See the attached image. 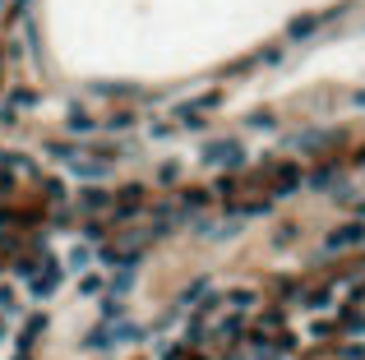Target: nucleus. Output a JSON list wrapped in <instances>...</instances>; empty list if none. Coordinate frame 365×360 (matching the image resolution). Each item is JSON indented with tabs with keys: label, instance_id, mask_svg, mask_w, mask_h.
I'll return each mask as SVG.
<instances>
[{
	"label": "nucleus",
	"instance_id": "obj_4",
	"mask_svg": "<svg viewBox=\"0 0 365 360\" xmlns=\"http://www.w3.org/2000/svg\"><path fill=\"white\" fill-rule=\"evenodd\" d=\"M338 328H343L347 338H361V333H365V314H343V324H338Z\"/></svg>",
	"mask_w": 365,
	"mask_h": 360
},
{
	"label": "nucleus",
	"instance_id": "obj_3",
	"mask_svg": "<svg viewBox=\"0 0 365 360\" xmlns=\"http://www.w3.org/2000/svg\"><path fill=\"white\" fill-rule=\"evenodd\" d=\"M296 185H300V171H296V166H277V175H273V189H277V194H291Z\"/></svg>",
	"mask_w": 365,
	"mask_h": 360
},
{
	"label": "nucleus",
	"instance_id": "obj_7",
	"mask_svg": "<svg viewBox=\"0 0 365 360\" xmlns=\"http://www.w3.org/2000/svg\"><path fill=\"white\" fill-rule=\"evenodd\" d=\"M352 107H361V111H365V88H361V93H352Z\"/></svg>",
	"mask_w": 365,
	"mask_h": 360
},
{
	"label": "nucleus",
	"instance_id": "obj_2",
	"mask_svg": "<svg viewBox=\"0 0 365 360\" xmlns=\"http://www.w3.org/2000/svg\"><path fill=\"white\" fill-rule=\"evenodd\" d=\"M208 162L236 166V162H245V148H236V143H213V148H208Z\"/></svg>",
	"mask_w": 365,
	"mask_h": 360
},
{
	"label": "nucleus",
	"instance_id": "obj_5",
	"mask_svg": "<svg viewBox=\"0 0 365 360\" xmlns=\"http://www.w3.org/2000/svg\"><path fill=\"white\" fill-rule=\"evenodd\" d=\"M333 180H338V171H333V166H319V171L310 175V185H314V189H333Z\"/></svg>",
	"mask_w": 365,
	"mask_h": 360
},
{
	"label": "nucleus",
	"instance_id": "obj_6",
	"mask_svg": "<svg viewBox=\"0 0 365 360\" xmlns=\"http://www.w3.org/2000/svg\"><path fill=\"white\" fill-rule=\"evenodd\" d=\"M333 328H338L333 319H314V324H310V338H333Z\"/></svg>",
	"mask_w": 365,
	"mask_h": 360
},
{
	"label": "nucleus",
	"instance_id": "obj_1",
	"mask_svg": "<svg viewBox=\"0 0 365 360\" xmlns=\"http://www.w3.org/2000/svg\"><path fill=\"white\" fill-rule=\"evenodd\" d=\"M365 245V222H343L338 231L324 236V254H347V250H361Z\"/></svg>",
	"mask_w": 365,
	"mask_h": 360
}]
</instances>
